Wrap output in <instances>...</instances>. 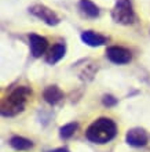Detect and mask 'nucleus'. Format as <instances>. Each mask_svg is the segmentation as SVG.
<instances>
[{
  "label": "nucleus",
  "mask_w": 150,
  "mask_h": 152,
  "mask_svg": "<svg viewBox=\"0 0 150 152\" xmlns=\"http://www.w3.org/2000/svg\"><path fill=\"white\" fill-rule=\"evenodd\" d=\"M43 97L48 104H57L63 98V93L58 86H48L43 91Z\"/></svg>",
  "instance_id": "nucleus-9"
},
{
  "label": "nucleus",
  "mask_w": 150,
  "mask_h": 152,
  "mask_svg": "<svg viewBox=\"0 0 150 152\" xmlns=\"http://www.w3.org/2000/svg\"><path fill=\"white\" fill-rule=\"evenodd\" d=\"M127 142L132 147H143L147 142V134L142 129H132L127 133Z\"/></svg>",
  "instance_id": "nucleus-7"
},
{
  "label": "nucleus",
  "mask_w": 150,
  "mask_h": 152,
  "mask_svg": "<svg viewBox=\"0 0 150 152\" xmlns=\"http://www.w3.org/2000/svg\"><path fill=\"white\" fill-rule=\"evenodd\" d=\"M10 144H11V147L14 149H17V151H26V149L33 147V142H32V141L26 140L24 137H20V136L12 137L11 140H10Z\"/></svg>",
  "instance_id": "nucleus-12"
},
{
  "label": "nucleus",
  "mask_w": 150,
  "mask_h": 152,
  "mask_svg": "<svg viewBox=\"0 0 150 152\" xmlns=\"http://www.w3.org/2000/svg\"><path fill=\"white\" fill-rule=\"evenodd\" d=\"M112 18L114 22L121 25H131L135 22V11L131 0H117L112 10Z\"/></svg>",
  "instance_id": "nucleus-3"
},
{
  "label": "nucleus",
  "mask_w": 150,
  "mask_h": 152,
  "mask_svg": "<svg viewBox=\"0 0 150 152\" xmlns=\"http://www.w3.org/2000/svg\"><path fill=\"white\" fill-rule=\"evenodd\" d=\"M29 10H30V12L33 15L37 17V18L41 20L43 22H46L47 25L55 26V25L59 24V17L57 15L51 8H48L47 6H44V4H35V6H32Z\"/></svg>",
  "instance_id": "nucleus-4"
},
{
  "label": "nucleus",
  "mask_w": 150,
  "mask_h": 152,
  "mask_svg": "<svg viewBox=\"0 0 150 152\" xmlns=\"http://www.w3.org/2000/svg\"><path fill=\"white\" fill-rule=\"evenodd\" d=\"M32 96V90L26 86H20L14 91L4 98L1 104V113L4 116H14L24 111L28 98Z\"/></svg>",
  "instance_id": "nucleus-2"
},
{
  "label": "nucleus",
  "mask_w": 150,
  "mask_h": 152,
  "mask_svg": "<svg viewBox=\"0 0 150 152\" xmlns=\"http://www.w3.org/2000/svg\"><path fill=\"white\" fill-rule=\"evenodd\" d=\"M29 43H30V51L33 57H41L43 54H46L48 48L47 39L40 35H36V33L29 35Z\"/></svg>",
  "instance_id": "nucleus-6"
},
{
  "label": "nucleus",
  "mask_w": 150,
  "mask_h": 152,
  "mask_svg": "<svg viewBox=\"0 0 150 152\" xmlns=\"http://www.w3.org/2000/svg\"><path fill=\"white\" fill-rule=\"evenodd\" d=\"M117 133L116 123L109 118H99L87 129V138L95 144H106Z\"/></svg>",
  "instance_id": "nucleus-1"
},
{
  "label": "nucleus",
  "mask_w": 150,
  "mask_h": 152,
  "mask_svg": "<svg viewBox=\"0 0 150 152\" xmlns=\"http://www.w3.org/2000/svg\"><path fill=\"white\" fill-rule=\"evenodd\" d=\"M103 104L110 107V105H114L116 104V98H113L112 96H105L103 97Z\"/></svg>",
  "instance_id": "nucleus-14"
},
{
  "label": "nucleus",
  "mask_w": 150,
  "mask_h": 152,
  "mask_svg": "<svg viewBox=\"0 0 150 152\" xmlns=\"http://www.w3.org/2000/svg\"><path fill=\"white\" fill-rule=\"evenodd\" d=\"M81 40L87 46H91V47H99V46H103L107 42L106 37L94 32V31H84L81 33Z\"/></svg>",
  "instance_id": "nucleus-8"
},
{
  "label": "nucleus",
  "mask_w": 150,
  "mask_h": 152,
  "mask_svg": "<svg viewBox=\"0 0 150 152\" xmlns=\"http://www.w3.org/2000/svg\"><path fill=\"white\" fill-rule=\"evenodd\" d=\"M76 129H77V124H76V123L65 124V126L61 129V136H62L63 138H67V137H70L72 134L75 133Z\"/></svg>",
  "instance_id": "nucleus-13"
},
{
  "label": "nucleus",
  "mask_w": 150,
  "mask_h": 152,
  "mask_svg": "<svg viewBox=\"0 0 150 152\" xmlns=\"http://www.w3.org/2000/svg\"><path fill=\"white\" fill-rule=\"evenodd\" d=\"M65 53H66V48L63 44H54L50 51H48V56H47V62L48 64H57L59 60H62L65 57Z\"/></svg>",
  "instance_id": "nucleus-11"
},
{
  "label": "nucleus",
  "mask_w": 150,
  "mask_h": 152,
  "mask_svg": "<svg viewBox=\"0 0 150 152\" xmlns=\"http://www.w3.org/2000/svg\"><path fill=\"white\" fill-rule=\"evenodd\" d=\"M79 7L84 15L90 17V18H96V17H99V14H101L99 7L95 3H92L91 0H80Z\"/></svg>",
  "instance_id": "nucleus-10"
},
{
  "label": "nucleus",
  "mask_w": 150,
  "mask_h": 152,
  "mask_svg": "<svg viewBox=\"0 0 150 152\" xmlns=\"http://www.w3.org/2000/svg\"><path fill=\"white\" fill-rule=\"evenodd\" d=\"M106 56L107 58L114 62V64H119V65H124V64H128L132 58L131 53L124 47H120V46H112L106 50Z\"/></svg>",
  "instance_id": "nucleus-5"
}]
</instances>
